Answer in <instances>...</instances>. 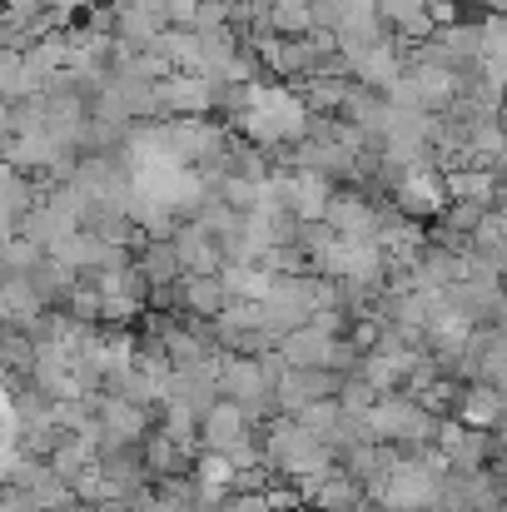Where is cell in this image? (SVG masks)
<instances>
[{"label":"cell","mask_w":507,"mask_h":512,"mask_svg":"<svg viewBox=\"0 0 507 512\" xmlns=\"http://www.w3.org/2000/svg\"><path fill=\"white\" fill-rule=\"evenodd\" d=\"M254 438L264 448V463L284 483H309V478H324L329 468H338L334 448L324 438H314L299 418H269L264 428H254Z\"/></svg>","instance_id":"1"},{"label":"cell","mask_w":507,"mask_h":512,"mask_svg":"<svg viewBox=\"0 0 507 512\" xmlns=\"http://www.w3.org/2000/svg\"><path fill=\"white\" fill-rule=\"evenodd\" d=\"M433 448L448 458V468H453V473H483V468L493 463V433L463 428L458 418H443V423H438Z\"/></svg>","instance_id":"2"},{"label":"cell","mask_w":507,"mask_h":512,"mask_svg":"<svg viewBox=\"0 0 507 512\" xmlns=\"http://www.w3.org/2000/svg\"><path fill=\"white\" fill-rule=\"evenodd\" d=\"M324 224L338 239H358V244H378V204L368 199V189H334Z\"/></svg>","instance_id":"3"},{"label":"cell","mask_w":507,"mask_h":512,"mask_svg":"<svg viewBox=\"0 0 507 512\" xmlns=\"http://www.w3.org/2000/svg\"><path fill=\"white\" fill-rule=\"evenodd\" d=\"M249 433H254L249 413H244L239 403H229V398H219V403L199 418V448H204V453H219V458H224L234 443H244Z\"/></svg>","instance_id":"4"},{"label":"cell","mask_w":507,"mask_h":512,"mask_svg":"<svg viewBox=\"0 0 507 512\" xmlns=\"http://www.w3.org/2000/svg\"><path fill=\"white\" fill-rule=\"evenodd\" d=\"M299 493H304V508L314 512H358L363 508V483H353L343 468H329L324 478H309V483H299Z\"/></svg>","instance_id":"5"},{"label":"cell","mask_w":507,"mask_h":512,"mask_svg":"<svg viewBox=\"0 0 507 512\" xmlns=\"http://www.w3.org/2000/svg\"><path fill=\"white\" fill-rule=\"evenodd\" d=\"M413 224L418 219H438L443 209H448V194H443V174L433 170H418V174H403V184L388 194Z\"/></svg>","instance_id":"6"},{"label":"cell","mask_w":507,"mask_h":512,"mask_svg":"<svg viewBox=\"0 0 507 512\" xmlns=\"http://www.w3.org/2000/svg\"><path fill=\"white\" fill-rule=\"evenodd\" d=\"M174 254L184 274H224V249L209 229H199L194 219L184 229H174Z\"/></svg>","instance_id":"7"},{"label":"cell","mask_w":507,"mask_h":512,"mask_svg":"<svg viewBox=\"0 0 507 512\" xmlns=\"http://www.w3.org/2000/svg\"><path fill=\"white\" fill-rule=\"evenodd\" d=\"M463 428H478V433H498V423L507 418V398L493 383H463V398H458V413H453Z\"/></svg>","instance_id":"8"},{"label":"cell","mask_w":507,"mask_h":512,"mask_svg":"<svg viewBox=\"0 0 507 512\" xmlns=\"http://www.w3.org/2000/svg\"><path fill=\"white\" fill-rule=\"evenodd\" d=\"M179 294H184V314H194L204 324H214L229 309V289H224L219 274H184L179 279Z\"/></svg>","instance_id":"9"},{"label":"cell","mask_w":507,"mask_h":512,"mask_svg":"<svg viewBox=\"0 0 507 512\" xmlns=\"http://www.w3.org/2000/svg\"><path fill=\"white\" fill-rule=\"evenodd\" d=\"M155 95H160V105L179 110V115H209L214 110V80H204V75H169Z\"/></svg>","instance_id":"10"},{"label":"cell","mask_w":507,"mask_h":512,"mask_svg":"<svg viewBox=\"0 0 507 512\" xmlns=\"http://www.w3.org/2000/svg\"><path fill=\"white\" fill-rule=\"evenodd\" d=\"M443 194H448V204H488L493 209L498 179H493V170L453 165V170H443Z\"/></svg>","instance_id":"11"},{"label":"cell","mask_w":507,"mask_h":512,"mask_svg":"<svg viewBox=\"0 0 507 512\" xmlns=\"http://www.w3.org/2000/svg\"><path fill=\"white\" fill-rule=\"evenodd\" d=\"M348 90H353L348 75H309V80H299V100L309 105V115H343Z\"/></svg>","instance_id":"12"},{"label":"cell","mask_w":507,"mask_h":512,"mask_svg":"<svg viewBox=\"0 0 507 512\" xmlns=\"http://www.w3.org/2000/svg\"><path fill=\"white\" fill-rule=\"evenodd\" d=\"M338 184H329L324 174H294V219L299 224H324V209L334 199Z\"/></svg>","instance_id":"13"},{"label":"cell","mask_w":507,"mask_h":512,"mask_svg":"<svg viewBox=\"0 0 507 512\" xmlns=\"http://www.w3.org/2000/svg\"><path fill=\"white\" fill-rule=\"evenodd\" d=\"M269 30L284 40H304L314 30V0H269Z\"/></svg>","instance_id":"14"},{"label":"cell","mask_w":507,"mask_h":512,"mask_svg":"<svg viewBox=\"0 0 507 512\" xmlns=\"http://www.w3.org/2000/svg\"><path fill=\"white\" fill-rule=\"evenodd\" d=\"M145 279H150V289L155 284H179L184 279V269H179V254H174V239H160V244H150L145 249Z\"/></svg>","instance_id":"15"},{"label":"cell","mask_w":507,"mask_h":512,"mask_svg":"<svg viewBox=\"0 0 507 512\" xmlns=\"http://www.w3.org/2000/svg\"><path fill=\"white\" fill-rule=\"evenodd\" d=\"M378 398H383V393H378V388H373L368 378L348 373V378L338 383V398H334V403L343 408V413H348V418H368V408H373Z\"/></svg>","instance_id":"16"},{"label":"cell","mask_w":507,"mask_h":512,"mask_svg":"<svg viewBox=\"0 0 507 512\" xmlns=\"http://www.w3.org/2000/svg\"><path fill=\"white\" fill-rule=\"evenodd\" d=\"M299 423L314 433V438H324L329 448L338 443V428H343V408H338L334 398H324V403H309L304 413H299Z\"/></svg>","instance_id":"17"},{"label":"cell","mask_w":507,"mask_h":512,"mask_svg":"<svg viewBox=\"0 0 507 512\" xmlns=\"http://www.w3.org/2000/svg\"><path fill=\"white\" fill-rule=\"evenodd\" d=\"M105 418H110V428H115L120 438H140V433H145V413L130 408V403H110Z\"/></svg>","instance_id":"18"},{"label":"cell","mask_w":507,"mask_h":512,"mask_svg":"<svg viewBox=\"0 0 507 512\" xmlns=\"http://www.w3.org/2000/svg\"><path fill=\"white\" fill-rule=\"evenodd\" d=\"M498 125L507 130V85H503V105H498Z\"/></svg>","instance_id":"19"}]
</instances>
